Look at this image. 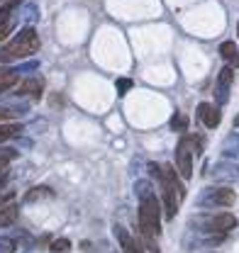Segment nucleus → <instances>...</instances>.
Segmentation results:
<instances>
[{
    "mask_svg": "<svg viewBox=\"0 0 239 253\" xmlns=\"http://www.w3.org/2000/svg\"><path fill=\"white\" fill-rule=\"evenodd\" d=\"M12 249H15V244L10 239H0V253H12Z\"/></svg>",
    "mask_w": 239,
    "mask_h": 253,
    "instance_id": "nucleus-23",
    "label": "nucleus"
},
{
    "mask_svg": "<svg viewBox=\"0 0 239 253\" xmlns=\"http://www.w3.org/2000/svg\"><path fill=\"white\" fill-rule=\"evenodd\" d=\"M134 192L139 195V200H142V197H149V195H151V183H149V180H137Z\"/></svg>",
    "mask_w": 239,
    "mask_h": 253,
    "instance_id": "nucleus-19",
    "label": "nucleus"
},
{
    "mask_svg": "<svg viewBox=\"0 0 239 253\" xmlns=\"http://www.w3.org/2000/svg\"><path fill=\"white\" fill-rule=\"evenodd\" d=\"M5 166H7V158H0V170H2Z\"/></svg>",
    "mask_w": 239,
    "mask_h": 253,
    "instance_id": "nucleus-25",
    "label": "nucleus"
},
{
    "mask_svg": "<svg viewBox=\"0 0 239 253\" xmlns=\"http://www.w3.org/2000/svg\"><path fill=\"white\" fill-rule=\"evenodd\" d=\"M220 56H222L225 61L237 63V59H239V49H237V44H235V42H225V44L220 46Z\"/></svg>",
    "mask_w": 239,
    "mask_h": 253,
    "instance_id": "nucleus-15",
    "label": "nucleus"
},
{
    "mask_svg": "<svg viewBox=\"0 0 239 253\" xmlns=\"http://www.w3.org/2000/svg\"><path fill=\"white\" fill-rule=\"evenodd\" d=\"M20 217V207L15 202H7L5 207H0V226H12Z\"/></svg>",
    "mask_w": 239,
    "mask_h": 253,
    "instance_id": "nucleus-11",
    "label": "nucleus"
},
{
    "mask_svg": "<svg viewBox=\"0 0 239 253\" xmlns=\"http://www.w3.org/2000/svg\"><path fill=\"white\" fill-rule=\"evenodd\" d=\"M198 120L203 122V126L215 129V126H220L222 112H220V107L212 105V102H200V105H198Z\"/></svg>",
    "mask_w": 239,
    "mask_h": 253,
    "instance_id": "nucleus-9",
    "label": "nucleus"
},
{
    "mask_svg": "<svg viewBox=\"0 0 239 253\" xmlns=\"http://www.w3.org/2000/svg\"><path fill=\"white\" fill-rule=\"evenodd\" d=\"M235 125H237V126H239V115H237V120H235Z\"/></svg>",
    "mask_w": 239,
    "mask_h": 253,
    "instance_id": "nucleus-26",
    "label": "nucleus"
},
{
    "mask_svg": "<svg viewBox=\"0 0 239 253\" xmlns=\"http://www.w3.org/2000/svg\"><path fill=\"white\" fill-rule=\"evenodd\" d=\"M210 178H212L215 183H220V185L237 183V180H239V166H235V163H227V161L215 163V166H212V170H210Z\"/></svg>",
    "mask_w": 239,
    "mask_h": 253,
    "instance_id": "nucleus-8",
    "label": "nucleus"
},
{
    "mask_svg": "<svg viewBox=\"0 0 239 253\" xmlns=\"http://www.w3.org/2000/svg\"><path fill=\"white\" fill-rule=\"evenodd\" d=\"M20 134H22V125H17V122L2 125L0 126V144H5V141H10V139H15Z\"/></svg>",
    "mask_w": 239,
    "mask_h": 253,
    "instance_id": "nucleus-14",
    "label": "nucleus"
},
{
    "mask_svg": "<svg viewBox=\"0 0 239 253\" xmlns=\"http://www.w3.org/2000/svg\"><path fill=\"white\" fill-rule=\"evenodd\" d=\"M161 200H164V212L169 219L176 217V210H179V202L185 197V188L179 183V170L171 168V166H164L161 168Z\"/></svg>",
    "mask_w": 239,
    "mask_h": 253,
    "instance_id": "nucleus-2",
    "label": "nucleus"
},
{
    "mask_svg": "<svg viewBox=\"0 0 239 253\" xmlns=\"http://www.w3.org/2000/svg\"><path fill=\"white\" fill-rule=\"evenodd\" d=\"M232 78H235V71H232V66H225V68H220V73H217V81H215V100H217L220 105H225V102L230 100Z\"/></svg>",
    "mask_w": 239,
    "mask_h": 253,
    "instance_id": "nucleus-7",
    "label": "nucleus"
},
{
    "mask_svg": "<svg viewBox=\"0 0 239 253\" xmlns=\"http://www.w3.org/2000/svg\"><path fill=\"white\" fill-rule=\"evenodd\" d=\"M222 154H225L227 158L239 156V134L237 131L227 134V139H225V144H222Z\"/></svg>",
    "mask_w": 239,
    "mask_h": 253,
    "instance_id": "nucleus-13",
    "label": "nucleus"
},
{
    "mask_svg": "<svg viewBox=\"0 0 239 253\" xmlns=\"http://www.w3.org/2000/svg\"><path fill=\"white\" fill-rule=\"evenodd\" d=\"M237 202V192L225 185H210L198 195V207L215 210V207H232Z\"/></svg>",
    "mask_w": 239,
    "mask_h": 253,
    "instance_id": "nucleus-4",
    "label": "nucleus"
},
{
    "mask_svg": "<svg viewBox=\"0 0 239 253\" xmlns=\"http://www.w3.org/2000/svg\"><path fill=\"white\" fill-rule=\"evenodd\" d=\"M115 88H118V93H120V95L129 93V88H132V81H129V78H120L118 83H115Z\"/></svg>",
    "mask_w": 239,
    "mask_h": 253,
    "instance_id": "nucleus-21",
    "label": "nucleus"
},
{
    "mask_svg": "<svg viewBox=\"0 0 239 253\" xmlns=\"http://www.w3.org/2000/svg\"><path fill=\"white\" fill-rule=\"evenodd\" d=\"M12 195H15L12 190H7V192H0V207H5V202H10V200H12Z\"/></svg>",
    "mask_w": 239,
    "mask_h": 253,
    "instance_id": "nucleus-24",
    "label": "nucleus"
},
{
    "mask_svg": "<svg viewBox=\"0 0 239 253\" xmlns=\"http://www.w3.org/2000/svg\"><path fill=\"white\" fill-rule=\"evenodd\" d=\"M171 129H174V131H180V134H185V129H188V117L180 115V112H176V115L171 117Z\"/></svg>",
    "mask_w": 239,
    "mask_h": 253,
    "instance_id": "nucleus-17",
    "label": "nucleus"
},
{
    "mask_svg": "<svg viewBox=\"0 0 239 253\" xmlns=\"http://www.w3.org/2000/svg\"><path fill=\"white\" fill-rule=\"evenodd\" d=\"M20 81V71L17 68H7V66H0V93L15 88Z\"/></svg>",
    "mask_w": 239,
    "mask_h": 253,
    "instance_id": "nucleus-10",
    "label": "nucleus"
},
{
    "mask_svg": "<svg viewBox=\"0 0 239 253\" xmlns=\"http://www.w3.org/2000/svg\"><path fill=\"white\" fill-rule=\"evenodd\" d=\"M42 197H52V190H47V188L30 190V192L25 195V202H37V200H42Z\"/></svg>",
    "mask_w": 239,
    "mask_h": 253,
    "instance_id": "nucleus-18",
    "label": "nucleus"
},
{
    "mask_svg": "<svg viewBox=\"0 0 239 253\" xmlns=\"http://www.w3.org/2000/svg\"><path fill=\"white\" fill-rule=\"evenodd\" d=\"M193 136L190 134H183L176 146V170L183 180H190L193 175Z\"/></svg>",
    "mask_w": 239,
    "mask_h": 253,
    "instance_id": "nucleus-5",
    "label": "nucleus"
},
{
    "mask_svg": "<svg viewBox=\"0 0 239 253\" xmlns=\"http://www.w3.org/2000/svg\"><path fill=\"white\" fill-rule=\"evenodd\" d=\"M71 251V241L68 239H57L52 244V253H68Z\"/></svg>",
    "mask_w": 239,
    "mask_h": 253,
    "instance_id": "nucleus-20",
    "label": "nucleus"
},
{
    "mask_svg": "<svg viewBox=\"0 0 239 253\" xmlns=\"http://www.w3.org/2000/svg\"><path fill=\"white\" fill-rule=\"evenodd\" d=\"M12 25H15L12 20H7V22H0V42H2V39H5L10 32H12Z\"/></svg>",
    "mask_w": 239,
    "mask_h": 253,
    "instance_id": "nucleus-22",
    "label": "nucleus"
},
{
    "mask_svg": "<svg viewBox=\"0 0 239 253\" xmlns=\"http://www.w3.org/2000/svg\"><path fill=\"white\" fill-rule=\"evenodd\" d=\"M42 88H44V83L39 81V78H30V81H22L20 83V95H30V97H42Z\"/></svg>",
    "mask_w": 239,
    "mask_h": 253,
    "instance_id": "nucleus-12",
    "label": "nucleus"
},
{
    "mask_svg": "<svg viewBox=\"0 0 239 253\" xmlns=\"http://www.w3.org/2000/svg\"><path fill=\"white\" fill-rule=\"evenodd\" d=\"M200 231L205 234H227L237 226V217L230 214V212H222V214H212V217H205V219L198 224Z\"/></svg>",
    "mask_w": 239,
    "mask_h": 253,
    "instance_id": "nucleus-6",
    "label": "nucleus"
},
{
    "mask_svg": "<svg viewBox=\"0 0 239 253\" xmlns=\"http://www.w3.org/2000/svg\"><path fill=\"white\" fill-rule=\"evenodd\" d=\"M139 231L149 239H159L161 234V207H159V200L149 195V197H142V205H139Z\"/></svg>",
    "mask_w": 239,
    "mask_h": 253,
    "instance_id": "nucleus-3",
    "label": "nucleus"
},
{
    "mask_svg": "<svg viewBox=\"0 0 239 253\" xmlns=\"http://www.w3.org/2000/svg\"><path fill=\"white\" fill-rule=\"evenodd\" d=\"M42 42H39V34L32 30V27H25L20 30L2 49H0V61H15V59H27V56H34L39 51Z\"/></svg>",
    "mask_w": 239,
    "mask_h": 253,
    "instance_id": "nucleus-1",
    "label": "nucleus"
},
{
    "mask_svg": "<svg viewBox=\"0 0 239 253\" xmlns=\"http://www.w3.org/2000/svg\"><path fill=\"white\" fill-rule=\"evenodd\" d=\"M237 34H239V25H237Z\"/></svg>",
    "mask_w": 239,
    "mask_h": 253,
    "instance_id": "nucleus-27",
    "label": "nucleus"
},
{
    "mask_svg": "<svg viewBox=\"0 0 239 253\" xmlns=\"http://www.w3.org/2000/svg\"><path fill=\"white\" fill-rule=\"evenodd\" d=\"M27 112V107H5L0 105V122H7V120H17Z\"/></svg>",
    "mask_w": 239,
    "mask_h": 253,
    "instance_id": "nucleus-16",
    "label": "nucleus"
}]
</instances>
